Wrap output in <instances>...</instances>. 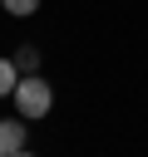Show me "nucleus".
Listing matches in <instances>:
<instances>
[{
  "label": "nucleus",
  "instance_id": "nucleus-1",
  "mask_svg": "<svg viewBox=\"0 0 148 157\" xmlns=\"http://www.w3.org/2000/svg\"><path fill=\"white\" fill-rule=\"evenodd\" d=\"M10 103H15V113H20V118L39 123V118H49V108H54V88H49V78H44L39 69H35V74H20V83H15Z\"/></svg>",
  "mask_w": 148,
  "mask_h": 157
},
{
  "label": "nucleus",
  "instance_id": "nucleus-5",
  "mask_svg": "<svg viewBox=\"0 0 148 157\" xmlns=\"http://www.w3.org/2000/svg\"><path fill=\"white\" fill-rule=\"evenodd\" d=\"M5 5V15H15V20H30L35 10H39V0H0Z\"/></svg>",
  "mask_w": 148,
  "mask_h": 157
},
{
  "label": "nucleus",
  "instance_id": "nucleus-3",
  "mask_svg": "<svg viewBox=\"0 0 148 157\" xmlns=\"http://www.w3.org/2000/svg\"><path fill=\"white\" fill-rule=\"evenodd\" d=\"M10 59H15V69H20V74H35V69H39V49H35V44H20Z\"/></svg>",
  "mask_w": 148,
  "mask_h": 157
},
{
  "label": "nucleus",
  "instance_id": "nucleus-4",
  "mask_svg": "<svg viewBox=\"0 0 148 157\" xmlns=\"http://www.w3.org/2000/svg\"><path fill=\"white\" fill-rule=\"evenodd\" d=\"M15 83H20L15 59H0V98H10V93H15Z\"/></svg>",
  "mask_w": 148,
  "mask_h": 157
},
{
  "label": "nucleus",
  "instance_id": "nucleus-2",
  "mask_svg": "<svg viewBox=\"0 0 148 157\" xmlns=\"http://www.w3.org/2000/svg\"><path fill=\"white\" fill-rule=\"evenodd\" d=\"M30 147V118H0V157H20Z\"/></svg>",
  "mask_w": 148,
  "mask_h": 157
}]
</instances>
